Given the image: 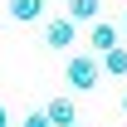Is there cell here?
Wrapping results in <instances>:
<instances>
[{
	"label": "cell",
	"instance_id": "cell-1",
	"mask_svg": "<svg viewBox=\"0 0 127 127\" xmlns=\"http://www.w3.org/2000/svg\"><path fill=\"white\" fill-rule=\"evenodd\" d=\"M64 73H68V83H73L78 93H93L98 83H103V64L88 59V54H73V59L64 64Z\"/></svg>",
	"mask_w": 127,
	"mask_h": 127
},
{
	"label": "cell",
	"instance_id": "cell-2",
	"mask_svg": "<svg viewBox=\"0 0 127 127\" xmlns=\"http://www.w3.org/2000/svg\"><path fill=\"white\" fill-rule=\"evenodd\" d=\"M73 39H78V25H73L68 15H59V20L44 25V44H49V49H68Z\"/></svg>",
	"mask_w": 127,
	"mask_h": 127
},
{
	"label": "cell",
	"instance_id": "cell-3",
	"mask_svg": "<svg viewBox=\"0 0 127 127\" xmlns=\"http://www.w3.org/2000/svg\"><path fill=\"white\" fill-rule=\"evenodd\" d=\"M44 117H49V122H54V127H68V122H78V108H73V98H49V103H44Z\"/></svg>",
	"mask_w": 127,
	"mask_h": 127
},
{
	"label": "cell",
	"instance_id": "cell-4",
	"mask_svg": "<svg viewBox=\"0 0 127 127\" xmlns=\"http://www.w3.org/2000/svg\"><path fill=\"white\" fill-rule=\"evenodd\" d=\"M88 44L108 54V49H117V44H122V30H117V25H108V20H93V30H88Z\"/></svg>",
	"mask_w": 127,
	"mask_h": 127
},
{
	"label": "cell",
	"instance_id": "cell-5",
	"mask_svg": "<svg viewBox=\"0 0 127 127\" xmlns=\"http://www.w3.org/2000/svg\"><path fill=\"white\" fill-rule=\"evenodd\" d=\"M98 10H103V0H68V5H64V15L73 20V25H93Z\"/></svg>",
	"mask_w": 127,
	"mask_h": 127
},
{
	"label": "cell",
	"instance_id": "cell-6",
	"mask_svg": "<svg viewBox=\"0 0 127 127\" xmlns=\"http://www.w3.org/2000/svg\"><path fill=\"white\" fill-rule=\"evenodd\" d=\"M5 10H10V20H20V25H34V20L44 15V0H10Z\"/></svg>",
	"mask_w": 127,
	"mask_h": 127
},
{
	"label": "cell",
	"instance_id": "cell-7",
	"mask_svg": "<svg viewBox=\"0 0 127 127\" xmlns=\"http://www.w3.org/2000/svg\"><path fill=\"white\" fill-rule=\"evenodd\" d=\"M103 73L127 78V44H117V49H108V54H103Z\"/></svg>",
	"mask_w": 127,
	"mask_h": 127
},
{
	"label": "cell",
	"instance_id": "cell-8",
	"mask_svg": "<svg viewBox=\"0 0 127 127\" xmlns=\"http://www.w3.org/2000/svg\"><path fill=\"white\" fill-rule=\"evenodd\" d=\"M25 127H54V122H49L44 112H30V117H25Z\"/></svg>",
	"mask_w": 127,
	"mask_h": 127
},
{
	"label": "cell",
	"instance_id": "cell-9",
	"mask_svg": "<svg viewBox=\"0 0 127 127\" xmlns=\"http://www.w3.org/2000/svg\"><path fill=\"white\" fill-rule=\"evenodd\" d=\"M5 122H10V112H5V108H0V127H5Z\"/></svg>",
	"mask_w": 127,
	"mask_h": 127
},
{
	"label": "cell",
	"instance_id": "cell-10",
	"mask_svg": "<svg viewBox=\"0 0 127 127\" xmlns=\"http://www.w3.org/2000/svg\"><path fill=\"white\" fill-rule=\"evenodd\" d=\"M117 30H122V39H127V15H122V25H117Z\"/></svg>",
	"mask_w": 127,
	"mask_h": 127
},
{
	"label": "cell",
	"instance_id": "cell-11",
	"mask_svg": "<svg viewBox=\"0 0 127 127\" xmlns=\"http://www.w3.org/2000/svg\"><path fill=\"white\" fill-rule=\"evenodd\" d=\"M122 112H127V93H122Z\"/></svg>",
	"mask_w": 127,
	"mask_h": 127
},
{
	"label": "cell",
	"instance_id": "cell-12",
	"mask_svg": "<svg viewBox=\"0 0 127 127\" xmlns=\"http://www.w3.org/2000/svg\"><path fill=\"white\" fill-rule=\"evenodd\" d=\"M68 127H78V122H68Z\"/></svg>",
	"mask_w": 127,
	"mask_h": 127
}]
</instances>
